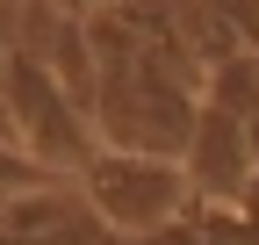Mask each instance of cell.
<instances>
[{"mask_svg":"<svg viewBox=\"0 0 259 245\" xmlns=\"http://www.w3.org/2000/svg\"><path fill=\"white\" fill-rule=\"evenodd\" d=\"M209 29H223L238 51H259V0H187Z\"/></svg>","mask_w":259,"mask_h":245,"instance_id":"cell-5","label":"cell"},{"mask_svg":"<svg viewBox=\"0 0 259 245\" xmlns=\"http://www.w3.org/2000/svg\"><path fill=\"white\" fill-rule=\"evenodd\" d=\"M79 202L115 238H144V231L173 224L187 209V173H180V159H158V151H115V144H101L79 166Z\"/></svg>","mask_w":259,"mask_h":245,"instance_id":"cell-2","label":"cell"},{"mask_svg":"<svg viewBox=\"0 0 259 245\" xmlns=\"http://www.w3.org/2000/svg\"><path fill=\"white\" fill-rule=\"evenodd\" d=\"M65 15H101V8H115V0H58Z\"/></svg>","mask_w":259,"mask_h":245,"instance_id":"cell-8","label":"cell"},{"mask_svg":"<svg viewBox=\"0 0 259 245\" xmlns=\"http://www.w3.org/2000/svg\"><path fill=\"white\" fill-rule=\"evenodd\" d=\"M245 151H252V166H259V108L245 115Z\"/></svg>","mask_w":259,"mask_h":245,"instance_id":"cell-9","label":"cell"},{"mask_svg":"<svg viewBox=\"0 0 259 245\" xmlns=\"http://www.w3.org/2000/svg\"><path fill=\"white\" fill-rule=\"evenodd\" d=\"M238 217H245V231H252V245H259V173H252V188H245V202H238Z\"/></svg>","mask_w":259,"mask_h":245,"instance_id":"cell-7","label":"cell"},{"mask_svg":"<svg viewBox=\"0 0 259 245\" xmlns=\"http://www.w3.org/2000/svg\"><path fill=\"white\" fill-rule=\"evenodd\" d=\"M202 101H216L223 115H252L259 108V51H223L216 65L202 72Z\"/></svg>","mask_w":259,"mask_h":245,"instance_id":"cell-4","label":"cell"},{"mask_svg":"<svg viewBox=\"0 0 259 245\" xmlns=\"http://www.w3.org/2000/svg\"><path fill=\"white\" fill-rule=\"evenodd\" d=\"M0 108H8V144L29 151L44 173H79L94 151H101V137H94V123L72 108V94L36 65L29 51H8V79H0Z\"/></svg>","mask_w":259,"mask_h":245,"instance_id":"cell-1","label":"cell"},{"mask_svg":"<svg viewBox=\"0 0 259 245\" xmlns=\"http://www.w3.org/2000/svg\"><path fill=\"white\" fill-rule=\"evenodd\" d=\"M180 173H187V195L194 202H223V209H238L245 188H252V151H245V123L238 115H223L216 101H202V115H194V130H187V151H180Z\"/></svg>","mask_w":259,"mask_h":245,"instance_id":"cell-3","label":"cell"},{"mask_svg":"<svg viewBox=\"0 0 259 245\" xmlns=\"http://www.w3.org/2000/svg\"><path fill=\"white\" fill-rule=\"evenodd\" d=\"M36 188H58V173H44L29 151H15L8 137H0V202H15V195H36Z\"/></svg>","mask_w":259,"mask_h":245,"instance_id":"cell-6","label":"cell"},{"mask_svg":"<svg viewBox=\"0 0 259 245\" xmlns=\"http://www.w3.org/2000/svg\"><path fill=\"white\" fill-rule=\"evenodd\" d=\"M101 245H130V238H101Z\"/></svg>","mask_w":259,"mask_h":245,"instance_id":"cell-10","label":"cell"}]
</instances>
